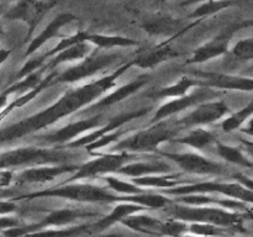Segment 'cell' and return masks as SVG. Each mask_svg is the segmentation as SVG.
<instances>
[{"label":"cell","mask_w":253,"mask_h":237,"mask_svg":"<svg viewBox=\"0 0 253 237\" xmlns=\"http://www.w3.org/2000/svg\"><path fill=\"white\" fill-rule=\"evenodd\" d=\"M39 229V225H34V226L29 227H10L5 231V236L6 237H24L25 235L30 234L31 231H35V230Z\"/></svg>","instance_id":"obj_43"},{"label":"cell","mask_w":253,"mask_h":237,"mask_svg":"<svg viewBox=\"0 0 253 237\" xmlns=\"http://www.w3.org/2000/svg\"><path fill=\"white\" fill-rule=\"evenodd\" d=\"M240 130H241L245 135L250 136V137H253V116L249 121H247L246 123H245L244 126H242L241 128H240Z\"/></svg>","instance_id":"obj_47"},{"label":"cell","mask_w":253,"mask_h":237,"mask_svg":"<svg viewBox=\"0 0 253 237\" xmlns=\"http://www.w3.org/2000/svg\"><path fill=\"white\" fill-rule=\"evenodd\" d=\"M207 84L219 89L253 91V78L250 77L226 76V74H204Z\"/></svg>","instance_id":"obj_18"},{"label":"cell","mask_w":253,"mask_h":237,"mask_svg":"<svg viewBox=\"0 0 253 237\" xmlns=\"http://www.w3.org/2000/svg\"><path fill=\"white\" fill-rule=\"evenodd\" d=\"M141 209H142V207H141L140 205H136V204L119 205L118 207H115V209H114V211L111 212L108 217H105L103 221L99 222L98 226L100 227V229H104V227L109 226V225L114 224L115 221H119V220H121L123 217L127 216V215L132 214V212L138 211V210H141Z\"/></svg>","instance_id":"obj_31"},{"label":"cell","mask_w":253,"mask_h":237,"mask_svg":"<svg viewBox=\"0 0 253 237\" xmlns=\"http://www.w3.org/2000/svg\"><path fill=\"white\" fill-rule=\"evenodd\" d=\"M209 89H199L197 93H193L190 94V95L180 96V98H175L173 99V100L168 101V103H166L162 108L158 109L155 118H153V122L168 118V116L173 115V114L179 113V111L184 110V109H188L190 108V106L195 105V104L200 103V101H203L204 99L209 98Z\"/></svg>","instance_id":"obj_15"},{"label":"cell","mask_w":253,"mask_h":237,"mask_svg":"<svg viewBox=\"0 0 253 237\" xmlns=\"http://www.w3.org/2000/svg\"><path fill=\"white\" fill-rule=\"evenodd\" d=\"M128 67H130V64L120 68L118 72L111 74V76L105 77V78L100 79V80L95 81V83L89 84L85 88L79 89L78 91H74V93L69 94L66 98L62 99L59 103H57L53 108L43 111L42 114L37 115L36 118L21 121V122L15 123V125H11L9 127L1 130L0 131V145H4V143L10 142V141L15 140V138L21 137L25 133L30 132L32 130H36V128L41 127V126L48 125V123L53 122V121H56L61 116L67 115L71 111L78 109L79 106L84 105L85 103H89L91 99L100 95L106 89L111 88L114 85V80L125 69H127Z\"/></svg>","instance_id":"obj_1"},{"label":"cell","mask_w":253,"mask_h":237,"mask_svg":"<svg viewBox=\"0 0 253 237\" xmlns=\"http://www.w3.org/2000/svg\"><path fill=\"white\" fill-rule=\"evenodd\" d=\"M15 205L9 201H0V215L9 214V212L14 211Z\"/></svg>","instance_id":"obj_46"},{"label":"cell","mask_w":253,"mask_h":237,"mask_svg":"<svg viewBox=\"0 0 253 237\" xmlns=\"http://www.w3.org/2000/svg\"><path fill=\"white\" fill-rule=\"evenodd\" d=\"M185 237H192V236H185Z\"/></svg>","instance_id":"obj_56"},{"label":"cell","mask_w":253,"mask_h":237,"mask_svg":"<svg viewBox=\"0 0 253 237\" xmlns=\"http://www.w3.org/2000/svg\"><path fill=\"white\" fill-rule=\"evenodd\" d=\"M53 5V2L43 0H16L15 4L7 6L2 17L7 21L25 22L30 30V36Z\"/></svg>","instance_id":"obj_3"},{"label":"cell","mask_w":253,"mask_h":237,"mask_svg":"<svg viewBox=\"0 0 253 237\" xmlns=\"http://www.w3.org/2000/svg\"><path fill=\"white\" fill-rule=\"evenodd\" d=\"M44 62H46V57L44 56L39 57V58L30 59V61H27L26 63L24 64V67L20 69L19 73L16 74V77H15V79H16V80H20V79L25 78V77H27L29 74L35 73L36 69H40L42 66H43Z\"/></svg>","instance_id":"obj_38"},{"label":"cell","mask_w":253,"mask_h":237,"mask_svg":"<svg viewBox=\"0 0 253 237\" xmlns=\"http://www.w3.org/2000/svg\"><path fill=\"white\" fill-rule=\"evenodd\" d=\"M41 81L40 73H31L25 78L20 79V80H16V83L10 85L6 90H4V93H6L7 95H11V94L19 93L22 90H31V89L36 88Z\"/></svg>","instance_id":"obj_32"},{"label":"cell","mask_w":253,"mask_h":237,"mask_svg":"<svg viewBox=\"0 0 253 237\" xmlns=\"http://www.w3.org/2000/svg\"><path fill=\"white\" fill-rule=\"evenodd\" d=\"M180 21L178 19L168 16H157L148 19L143 24V29L151 35H166L169 32L177 31L180 27Z\"/></svg>","instance_id":"obj_23"},{"label":"cell","mask_w":253,"mask_h":237,"mask_svg":"<svg viewBox=\"0 0 253 237\" xmlns=\"http://www.w3.org/2000/svg\"><path fill=\"white\" fill-rule=\"evenodd\" d=\"M192 231L195 232L197 235H205V236H212V235H219L221 234V230L215 227L214 225L209 224H198L193 225Z\"/></svg>","instance_id":"obj_41"},{"label":"cell","mask_w":253,"mask_h":237,"mask_svg":"<svg viewBox=\"0 0 253 237\" xmlns=\"http://www.w3.org/2000/svg\"><path fill=\"white\" fill-rule=\"evenodd\" d=\"M79 215H82L81 212L73 211V210H59V211H56V212H53V214L49 215V216L44 220L43 224L39 225V227L42 226V225L68 224V222H72L73 220H76Z\"/></svg>","instance_id":"obj_35"},{"label":"cell","mask_w":253,"mask_h":237,"mask_svg":"<svg viewBox=\"0 0 253 237\" xmlns=\"http://www.w3.org/2000/svg\"><path fill=\"white\" fill-rule=\"evenodd\" d=\"M237 2H239V0H208V1H203L189 15V17H192V19H204V17L217 14L222 10L229 9V7L236 5Z\"/></svg>","instance_id":"obj_25"},{"label":"cell","mask_w":253,"mask_h":237,"mask_svg":"<svg viewBox=\"0 0 253 237\" xmlns=\"http://www.w3.org/2000/svg\"><path fill=\"white\" fill-rule=\"evenodd\" d=\"M194 85H197V81H195L194 79L183 78L180 79L178 83H175L174 85H170L168 86V88L161 89L160 91H157V93L155 94V96L160 99L180 98V96H184L185 94H187V91Z\"/></svg>","instance_id":"obj_30"},{"label":"cell","mask_w":253,"mask_h":237,"mask_svg":"<svg viewBox=\"0 0 253 237\" xmlns=\"http://www.w3.org/2000/svg\"><path fill=\"white\" fill-rule=\"evenodd\" d=\"M203 1H208V0H185V1H183L182 6H189V5H193L195 4V2H203Z\"/></svg>","instance_id":"obj_51"},{"label":"cell","mask_w":253,"mask_h":237,"mask_svg":"<svg viewBox=\"0 0 253 237\" xmlns=\"http://www.w3.org/2000/svg\"><path fill=\"white\" fill-rule=\"evenodd\" d=\"M252 143H253V141H252Z\"/></svg>","instance_id":"obj_57"},{"label":"cell","mask_w":253,"mask_h":237,"mask_svg":"<svg viewBox=\"0 0 253 237\" xmlns=\"http://www.w3.org/2000/svg\"><path fill=\"white\" fill-rule=\"evenodd\" d=\"M105 179L108 184L110 185V188H113V189H115L119 193H125V194H138L140 193V189L136 188V185L123 182V180L118 179V178L106 177Z\"/></svg>","instance_id":"obj_39"},{"label":"cell","mask_w":253,"mask_h":237,"mask_svg":"<svg viewBox=\"0 0 253 237\" xmlns=\"http://www.w3.org/2000/svg\"><path fill=\"white\" fill-rule=\"evenodd\" d=\"M6 9H7V2H2V4H0V16H2V14L6 11Z\"/></svg>","instance_id":"obj_52"},{"label":"cell","mask_w":253,"mask_h":237,"mask_svg":"<svg viewBox=\"0 0 253 237\" xmlns=\"http://www.w3.org/2000/svg\"><path fill=\"white\" fill-rule=\"evenodd\" d=\"M173 56H175V52L173 51L172 48H169V47H163V48L155 49V51L150 52V53L135 59V61H133V64L141 67V68H151V67L157 66L161 62H163L165 59L170 58V57Z\"/></svg>","instance_id":"obj_28"},{"label":"cell","mask_w":253,"mask_h":237,"mask_svg":"<svg viewBox=\"0 0 253 237\" xmlns=\"http://www.w3.org/2000/svg\"><path fill=\"white\" fill-rule=\"evenodd\" d=\"M185 230V225L179 224V222H167L163 224L162 234L169 235V236H179Z\"/></svg>","instance_id":"obj_42"},{"label":"cell","mask_w":253,"mask_h":237,"mask_svg":"<svg viewBox=\"0 0 253 237\" xmlns=\"http://www.w3.org/2000/svg\"><path fill=\"white\" fill-rule=\"evenodd\" d=\"M77 168L76 165H56V167H40V168H29L25 169L19 175V182L21 183H44L48 180L54 179L58 175L64 173L73 172Z\"/></svg>","instance_id":"obj_17"},{"label":"cell","mask_w":253,"mask_h":237,"mask_svg":"<svg viewBox=\"0 0 253 237\" xmlns=\"http://www.w3.org/2000/svg\"><path fill=\"white\" fill-rule=\"evenodd\" d=\"M179 130L175 127H169L166 123L155 126L150 130L142 131L133 137L127 138L118 146L119 150H132V151H151L157 148L161 143L175 138Z\"/></svg>","instance_id":"obj_4"},{"label":"cell","mask_w":253,"mask_h":237,"mask_svg":"<svg viewBox=\"0 0 253 237\" xmlns=\"http://www.w3.org/2000/svg\"><path fill=\"white\" fill-rule=\"evenodd\" d=\"M126 159H127V155L126 153H121V155H108L95 158V159L82 165L78 169V172L76 173V175L73 177V179L94 177V175L118 170L119 168L123 167Z\"/></svg>","instance_id":"obj_12"},{"label":"cell","mask_w":253,"mask_h":237,"mask_svg":"<svg viewBox=\"0 0 253 237\" xmlns=\"http://www.w3.org/2000/svg\"><path fill=\"white\" fill-rule=\"evenodd\" d=\"M35 197H57L66 199L79 200V201H113L116 200L114 195L109 194L104 189L91 185H67L58 189L46 190L36 194Z\"/></svg>","instance_id":"obj_6"},{"label":"cell","mask_w":253,"mask_h":237,"mask_svg":"<svg viewBox=\"0 0 253 237\" xmlns=\"http://www.w3.org/2000/svg\"><path fill=\"white\" fill-rule=\"evenodd\" d=\"M66 156L62 152L43 148H15L0 153V170L31 164L61 162Z\"/></svg>","instance_id":"obj_2"},{"label":"cell","mask_w":253,"mask_h":237,"mask_svg":"<svg viewBox=\"0 0 253 237\" xmlns=\"http://www.w3.org/2000/svg\"><path fill=\"white\" fill-rule=\"evenodd\" d=\"M239 30H242L241 22L234 24L230 27H227L225 31H222L212 41L208 42L204 46L198 48V51H195L194 56L192 57L190 62L192 63H203V62H207L209 59L216 58V57L225 54L227 52V49H229L230 40L234 36L235 32H237Z\"/></svg>","instance_id":"obj_9"},{"label":"cell","mask_w":253,"mask_h":237,"mask_svg":"<svg viewBox=\"0 0 253 237\" xmlns=\"http://www.w3.org/2000/svg\"><path fill=\"white\" fill-rule=\"evenodd\" d=\"M89 47L86 44V41L81 42V43H77L74 46L69 47V48L63 49L59 53H57L54 56V58L52 59L48 63V67H56L58 64L63 63L67 61H76V59H83L84 57L88 54Z\"/></svg>","instance_id":"obj_27"},{"label":"cell","mask_w":253,"mask_h":237,"mask_svg":"<svg viewBox=\"0 0 253 237\" xmlns=\"http://www.w3.org/2000/svg\"><path fill=\"white\" fill-rule=\"evenodd\" d=\"M10 53H11V51H10V49H5V48L0 49V66H1V64L4 63L7 58H9Z\"/></svg>","instance_id":"obj_48"},{"label":"cell","mask_w":253,"mask_h":237,"mask_svg":"<svg viewBox=\"0 0 253 237\" xmlns=\"http://www.w3.org/2000/svg\"><path fill=\"white\" fill-rule=\"evenodd\" d=\"M172 169L170 164L163 162V160H152V162H137L126 164L119 168V172L128 177H142L147 174H155V173L169 172Z\"/></svg>","instance_id":"obj_19"},{"label":"cell","mask_w":253,"mask_h":237,"mask_svg":"<svg viewBox=\"0 0 253 237\" xmlns=\"http://www.w3.org/2000/svg\"><path fill=\"white\" fill-rule=\"evenodd\" d=\"M17 226V221L11 217H0V229H10Z\"/></svg>","instance_id":"obj_45"},{"label":"cell","mask_w":253,"mask_h":237,"mask_svg":"<svg viewBox=\"0 0 253 237\" xmlns=\"http://www.w3.org/2000/svg\"><path fill=\"white\" fill-rule=\"evenodd\" d=\"M231 53L237 59H242V61L253 59V36L239 40L231 47Z\"/></svg>","instance_id":"obj_34"},{"label":"cell","mask_w":253,"mask_h":237,"mask_svg":"<svg viewBox=\"0 0 253 237\" xmlns=\"http://www.w3.org/2000/svg\"><path fill=\"white\" fill-rule=\"evenodd\" d=\"M121 199L130 200V201L137 202V204L146 205V206L155 207V209H160V207H163L167 202L166 198L161 197V195H135V197H127V198H121Z\"/></svg>","instance_id":"obj_37"},{"label":"cell","mask_w":253,"mask_h":237,"mask_svg":"<svg viewBox=\"0 0 253 237\" xmlns=\"http://www.w3.org/2000/svg\"><path fill=\"white\" fill-rule=\"evenodd\" d=\"M146 83H147V78H146V77H143V78H138L137 80L132 81V83L126 84V85L119 88L118 90H115V91H113V93L109 94V95L105 96L103 100L99 101V103L96 104V106H98V108L103 106L104 108V106L114 105V104H116V103H119V101L126 99L127 96L132 95V94L136 93L138 89L142 88Z\"/></svg>","instance_id":"obj_22"},{"label":"cell","mask_w":253,"mask_h":237,"mask_svg":"<svg viewBox=\"0 0 253 237\" xmlns=\"http://www.w3.org/2000/svg\"><path fill=\"white\" fill-rule=\"evenodd\" d=\"M88 36H89V34L86 31H78L77 34L72 35V36L61 40V42H59V43L57 44V46L54 47L52 51L47 52V53L44 54V57H46V59H47L52 56H56L57 53H59V52L63 51V49H67V48H69V47L74 46V44L86 41V40H88Z\"/></svg>","instance_id":"obj_33"},{"label":"cell","mask_w":253,"mask_h":237,"mask_svg":"<svg viewBox=\"0 0 253 237\" xmlns=\"http://www.w3.org/2000/svg\"><path fill=\"white\" fill-rule=\"evenodd\" d=\"M84 227H77L72 230H62V231H43L36 232V234H27L24 237H73L74 235H78L79 232L83 231Z\"/></svg>","instance_id":"obj_40"},{"label":"cell","mask_w":253,"mask_h":237,"mask_svg":"<svg viewBox=\"0 0 253 237\" xmlns=\"http://www.w3.org/2000/svg\"><path fill=\"white\" fill-rule=\"evenodd\" d=\"M175 141L183 143V145L189 146L192 148H195V150H205V148L216 143V137L210 131L204 130V128H197V130L188 132L182 138H177Z\"/></svg>","instance_id":"obj_20"},{"label":"cell","mask_w":253,"mask_h":237,"mask_svg":"<svg viewBox=\"0 0 253 237\" xmlns=\"http://www.w3.org/2000/svg\"><path fill=\"white\" fill-rule=\"evenodd\" d=\"M147 113H148V110H146V109H142V110L133 111V113L123 114V115L116 116V118H111V120L109 121V123L106 126L99 128V130H96L95 132H91V133H89V135L84 136V137L81 138V140L74 141V142L71 143L69 146H71V147H73V148L82 147V146H84V147H85L86 145H90V143L95 142L96 140H99L100 137H103L104 135H108V133H110L111 131H114L115 128H120L121 126L125 125V123L128 122V121L133 120V118H142V116L146 115Z\"/></svg>","instance_id":"obj_14"},{"label":"cell","mask_w":253,"mask_h":237,"mask_svg":"<svg viewBox=\"0 0 253 237\" xmlns=\"http://www.w3.org/2000/svg\"><path fill=\"white\" fill-rule=\"evenodd\" d=\"M241 27H242V29H249V27L253 29V19L245 20V21H242L241 22Z\"/></svg>","instance_id":"obj_50"},{"label":"cell","mask_w":253,"mask_h":237,"mask_svg":"<svg viewBox=\"0 0 253 237\" xmlns=\"http://www.w3.org/2000/svg\"><path fill=\"white\" fill-rule=\"evenodd\" d=\"M2 35H4V30H2L1 25H0V39H1V37H2Z\"/></svg>","instance_id":"obj_53"},{"label":"cell","mask_w":253,"mask_h":237,"mask_svg":"<svg viewBox=\"0 0 253 237\" xmlns=\"http://www.w3.org/2000/svg\"><path fill=\"white\" fill-rule=\"evenodd\" d=\"M103 121H101L100 116H95V118H84V120H79L77 122H72L69 125L64 126L61 130L56 131V132L51 133L46 137V141L48 143H64L68 142L72 138L77 137L78 135L83 133L84 131H88L90 128H95L101 126Z\"/></svg>","instance_id":"obj_16"},{"label":"cell","mask_w":253,"mask_h":237,"mask_svg":"<svg viewBox=\"0 0 253 237\" xmlns=\"http://www.w3.org/2000/svg\"><path fill=\"white\" fill-rule=\"evenodd\" d=\"M7 99H9V95H7L6 93H4V91H2V93L0 94V110H2V109L6 108Z\"/></svg>","instance_id":"obj_49"},{"label":"cell","mask_w":253,"mask_h":237,"mask_svg":"<svg viewBox=\"0 0 253 237\" xmlns=\"http://www.w3.org/2000/svg\"><path fill=\"white\" fill-rule=\"evenodd\" d=\"M220 193L244 202L253 204V192L240 183H200L195 185H187L177 189L168 190L170 194H190V193Z\"/></svg>","instance_id":"obj_5"},{"label":"cell","mask_w":253,"mask_h":237,"mask_svg":"<svg viewBox=\"0 0 253 237\" xmlns=\"http://www.w3.org/2000/svg\"><path fill=\"white\" fill-rule=\"evenodd\" d=\"M12 180V172L9 169L0 170V187H7Z\"/></svg>","instance_id":"obj_44"},{"label":"cell","mask_w":253,"mask_h":237,"mask_svg":"<svg viewBox=\"0 0 253 237\" xmlns=\"http://www.w3.org/2000/svg\"><path fill=\"white\" fill-rule=\"evenodd\" d=\"M11 1V0H0V4H2V2H9Z\"/></svg>","instance_id":"obj_54"},{"label":"cell","mask_w":253,"mask_h":237,"mask_svg":"<svg viewBox=\"0 0 253 237\" xmlns=\"http://www.w3.org/2000/svg\"><path fill=\"white\" fill-rule=\"evenodd\" d=\"M161 1H162V2H167L168 0H161Z\"/></svg>","instance_id":"obj_55"},{"label":"cell","mask_w":253,"mask_h":237,"mask_svg":"<svg viewBox=\"0 0 253 237\" xmlns=\"http://www.w3.org/2000/svg\"><path fill=\"white\" fill-rule=\"evenodd\" d=\"M88 42L96 44L98 47H103V48H113V47H128L133 46L137 42L135 40L127 39V37L123 36H111V35H90L89 34Z\"/></svg>","instance_id":"obj_26"},{"label":"cell","mask_w":253,"mask_h":237,"mask_svg":"<svg viewBox=\"0 0 253 237\" xmlns=\"http://www.w3.org/2000/svg\"><path fill=\"white\" fill-rule=\"evenodd\" d=\"M173 215L179 219L197 220L200 222H209L221 226L237 227L241 225V216L237 214H231L220 209H184L178 207L173 211Z\"/></svg>","instance_id":"obj_7"},{"label":"cell","mask_w":253,"mask_h":237,"mask_svg":"<svg viewBox=\"0 0 253 237\" xmlns=\"http://www.w3.org/2000/svg\"><path fill=\"white\" fill-rule=\"evenodd\" d=\"M166 157L174 160L185 172L198 174H219L222 172V165L195 153H172L166 155Z\"/></svg>","instance_id":"obj_11"},{"label":"cell","mask_w":253,"mask_h":237,"mask_svg":"<svg viewBox=\"0 0 253 237\" xmlns=\"http://www.w3.org/2000/svg\"><path fill=\"white\" fill-rule=\"evenodd\" d=\"M216 153L220 157L224 158L226 162L240 165V167L252 168L253 169V160L250 159L240 147H234V146L216 142Z\"/></svg>","instance_id":"obj_21"},{"label":"cell","mask_w":253,"mask_h":237,"mask_svg":"<svg viewBox=\"0 0 253 237\" xmlns=\"http://www.w3.org/2000/svg\"><path fill=\"white\" fill-rule=\"evenodd\" d=\"M133 183L137 185H146V187L156 188H170L177 184V180L172 179L170 177H143L135 178Z\"/></svg>","instance_id":"obj_36"},{"label":"cell","mask_w":253,"mask_h":237,"mask_svg":"<svg viewBox=\"0 0 253 237\" xmlns=\"http://www.w3.org/2000/svg\"><path fill=\"white\" fill-rule=\"evenodd\" d=\"M124 224L127 225L128 227L137 231L143 232H157V234H162V226L163 224L160 222L158 220L152 219L148 216H136L130 217V219L125 220Z\"/></svg>","instance_id":"obj_29"},{"label":"cell","mask_w":253,"mask_h":237,"mask_svg":"<svg viewBox=\"0 0 253 237\" xmlns=\"http://www.w3.org/2000/svg\"><path fill=\"white\" fill-rule=\"evenodd\" d=\"M253 116V99L250 101L247 105H245L244 108L240 109L236 113L231 114V115L227 116L226 118H224V121L221 122V128L224 132H232V131L240 130L247 121L250 120Z\"/></svg>","instance_id":"obj_24"},{"label":"cell","mask_w":253,"mask_h":237,"mask_svg":"<svg viewBox=\"0 0 253 237\" xmlns=\"http://www.w3.org/2000/svg\"><path fill=\"white\" fill-rule=\"evenodd\" d=\"M115 56H100V57H93V58H85L83 62L77 64L76 67H72L68 71L62 73L61 76L53 79V83H73V81L81 80V79L90 77L99 72L100 69L105 68L106 66L111 63L115 59Z\"/></svg>","instance_id":"obj_10"},{"label":"cell","mask_w":253,"mask_h":237,"mask_svg":"<svg viewBox=\"0 0 253 237\" xmlns=\"http://www.w3.org/2000/svg\"><path fill=\"white\" fill-rule=\"evenodd\" d=\"M229 113L230 108L225 101H208V103L198 106V109H195L193 113L178 121V123H182L184 126L208 125V123L219 121L220 118H225Z\"/></svg>","instance_id":"obj_8"},{"label":"cell","mask_w":253,"mask_h":237,"mask_svg":"<svg viewBox=\"0 0 253 237\" xmlns=\"http://www.w3.org/2000/svg\"><path fill=\"white\" fill-rule=\"evenodd\" d=\"M74 20H77L76 15L71 14V12H62V14L57 15V16L54 17L43 30H42L41 34L32 40L31 43L27 47L26 56H31L32 53H35V52L39 48H41L47 41H49L51 39L56 37L57 35H58V32L61 31L62 27L71 24Z\"/></svg>","instance_id":"obj_13"}]
</instances>
